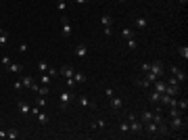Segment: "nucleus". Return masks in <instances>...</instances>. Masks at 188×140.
Wrapping results in <instances>:
<instances>
[{"mask_svg": "<svg viewBox=\"0 0 188 140\" xmlns=\"http://www.w3.org/2000/svg\"><path fill=\"white\" fill-rule=\"evenodd\" d=\"M103 34H104V36H111V34H113V29H111V25H107V27L103 29Z\"/></svg>", "mask_w": 188, "mask_h": 140, "instance_id": "nucleus-42", "label": "nucleus"}, {"mask_svg": "<svg viewBox=\"0 0 188 140\" xmlns=\"http://www.w3.org/2000/svg\"><path fill=\"white\" fill-rule=\"evenodd\" d=\"M169 126H171V130H174V132L182 130V126H184V115H176V117H169Z\"/></svg>", "mask_w": 188, "mask_h": 140, "instance_id": "nucleus-5", "label": "nucleus"}, {"mask_svg": "<svg viewBox=\"0 0 188 140\" xmlns=\"http://www.w3.org/2000/svg\"><path fill=\"white\" fill-rule=\"evenodd\" d=\"M121 38H125V40H130V38H134V31L130 27H123L121 29Z\"/></svg>", "mask_w": 188, "mask_h": 140, "instance_id": "nucleus-22", "label": "nucleus"}, {"mask_svg": "<svg viewBox=\"0 0 188 140\" xmlns=\"http://www.w3.org/2000/svg\"><path fill=\"white\" fill-rule=\"evenodd\" d=\"M125 119H128V123H130V132H132V134H142V132H144L142 121H140L134 113H128V115H125Z\"/></svg>", "mask_w": 188, "mask_h": 140, "instance_id": "nucleus-1", "label": "nucleus"}, {"mask_svg": "<svg viewBox=\"0 0 188 140\" xmlns=\"http://www.w3.org/2000/svg\"><path fill=\"white\" fill-rule=\"evenodd\" d=\"M50 80H52V77H50L48 73H42V75H40V82H42L44 86H48V84H50Z\"/></svg>", "mask_w": 188, "mask_h": 140, "instance_id": "nucleus-29", "label": "nucleus"}, {"mask_svg": "<svg viewBox=\"0 0 188 140\" xmlns=\"http://www.w3.org/2000/svg\"><path fill=\"white\" fill-rule=\"evenodd\" d=\"M36 117H38V121H40V123H48V115H46V113H38V115H36Z\"/></svg>", "mask_w": 188, "mask_h": 140, "instance_id": "nucleus-28", "label": "nucleus"}, {"mask_svg": "<svg viewBox=\"0 0 188 140\" xmlns=\"http://www.w3.org/2000/svg\"><path fill=\"white\" fill-rule=\"evenodd\" d=\"M128 46H130V48H136V46H138V42H136V38H130V40H128Z\"/></svg>", "mask_w": 188, "mask_h": 140, "instance_id": "nucleus-34", "label": "nucleus"}, {"mask_svg": "<svg viewBox=\"0 0 188 140\" xmlns=\"http://www.w3.org/2000/svg\"><path fill=\"white\" fill-rule=\"evenodd\" d=\"M36 105L40 107V109H44V107H46V96H38V100H36Z\"/></svg>", "mask_w": 188, "mask_h": 140, "instance_id": "nucleus-32", "label": "nucleus"}, {"mask_svg": "<svg viewBox=\"0 0 188 140\" xmlns=\"http://www.w3.org/2000/svg\"><path fill=\"white\" fill-rule=\"evenodd\" d=\"M73 80H75V84H82V82H86V75L80 73V71H75V73H73Z\"/></svg>", "mask_w": 188, "mask_h": 140, "instance_id": "nucleus-26", "label": "nucleus"}, {"mask_svg": "<svg viewBox=\"0 0 188 140\" xmlns=\"http://www.w3.org/2000/svg\"><path fill=\"white\" fill-rule=\"evenodd\" d=\"M7 44H8V34L4 29H0V48H4Z\"/></svg>", "mask_w": 188, "mask_h": 140, "instance_id": "nucleus-17", "label": "nucleus"}, {"mask_svg": "<svg viewBox=\"0 0 188 140\" xmlns=\"http://www.w3.org/2000/svg\"><path fill=\"white\" fill-rule=\"evenodd\" d=\"M119 2H125V0H119Z\"/></svg>", "mask_w": 188, "mask_h": 140, "instance_id": "nucleus-47", "label": "nucleus"}, {"mask_svg": "<svg viewBox=\"0 0 188 140\" xmlns=\"http://www.w3.org/2000/svg\"><path fill=\"white\" fill-rule=\"evenodd\" d=\"M36 67H38V71H40V73H46V71H48V63H46V61H38V65H36Z\"/></svg>", "mask_w": 188, "mask_h": 140, "instance_id": "nucleus-21", "label": "nucleus"}, {"mask_svg": "<svg viewBox=\"0 0 188 140\" xmlns=\"http://www.w3.org/2000/svg\"><path fill=\"white\" fill-rule=\"evenodd\" d=\"M151 86H153V90L161 92V94H165V88H167V84L163 82V80H161V77H159V80H155V82H153Z\"/></svg>", "mask_w": 188, "mask_h": 140, "instance_id": "nucleus-9", "label": "nucleus"}, {"mask_svg": "<svg viewBox=\"0 0 188 140\" xmlns=\"http://www.w3.org/2000/svg\"><path fill=\"white\" fill-rule=\"evenodd\" d=\"M17 107H19V113H21V115H29V113H31V107H29L25 100H19V103H17Z\"/></svg>", "mask_w": 188, "mask_h": 140, "instance_id": "nucleus-11", "label": "nucleus"}, {"mask_svg": "<svg viewBox=\"0 0 188 140\" xmlns=\"http://www.w3.org/2000/svg\"><path fill=\"white\" fill-rule=\"evenodd\" d=\"M2 138H7V132H4V130H0V140Z\"/></svg>", "mask_w": 188, "mask_h": 140, "instance_id": "nucleus-44", "label": "nucleus"}, {"mask_svg": "<svg viewBox=\"0 0 188 140\" xmlns=\"http://www.w3.org/2000/svg\"><path fill=\"white\" fill-rule=\"evenodd\" d=\"M19 52H27V44H25V42L19 44Z\"/></svg>", "mask_w": 188, "mask_h": 140, "instance_id": "nucleus-41", "label": "nucleus"}, {"mask_svg": "<svg viewBox=\"0 0 188 140\" xmlns=\"http://www.w3.org/2000/svg\"><path fill=\"white\" fill-rule=\"evenodd\" d=\"M94 128H107V121H104V119H100V121H96V123H94Z\"/></svg>", "mask_w": 188, "mask_h": 140, "instance_id": "nucleus-38", "label": "nucleus"}, {"mask_svg": "<svg viewBox=\"0 0 188 140\" xmlns=\"http://www.w3.org/2000/svg\"><path fill=\"white\" fill-rule=\"evenodd\" d=\"M178 55L186 61V59H188V46H180V48H178Z\"/></svg>", "mask_w": 188, "mask_h": 140, "instance_id": "nucleus-27", "label": "nucleus"}, {"mask_svg": "<svg viewBox=\"0 0 188 140\" xmlns=\"http://www.w3.org/2000/svg\"><path fill=\"white\" fill-rule=\"evenodd\" d=\"M134 23H136V27H138V29H146V25H148L146 17H136V19H134Z\"/></svg>", "mask_w": 188, "mask_h": 140, "instance_id": "nucleus-14", "label": "nucleus"}, {"mask_svg": "<svg viewBox=\"0 0 188 140\" xmlns=\"http://www.w3.org/2000/svg\"><path fill=\"white\" fill-rule=\"evenodd\" d=\"M104 96L113 98V96H115V90H113V88H104Z\"/></svg>", "mask_w": 188, "mask_h": 140, "instance_id": "nucleus-33", "label": "nucleus"}, {"mask_svg": "<svg viewBox=\"0 0 188 140\" xmlns=\"http://www.w3.org/2000/svg\"><path fill=\"white\" fill-rule=\"evenodd\" d=\"M7 69L11 71V73H23V65H21V63H11Z\"/></svg>", "mask_w": 188, "mask_h": 140, "instance_id": "nucleus-15", "label": "nucleus"}, {"mask_svg": "<svg viewBox=\"0 0 188 140\" xmlns=\"http://www.w3.org/2000/svg\"><path fill=\"white\" fill-rule=\"evenodd\" d=\"M136 84H138L140 88H151V84H148V82H146L144 77H138V80H136Z\"/></svg>", "mask_w": 188, "mask_h": 140, "instance_id": "nucleus-30", "label": "nucleus"}, {"mask_svg": "<svg viewBox=\"0 0 188 140\" xmlns=\"http://www.w3.org/2000/svg\"><path fill=\"white\" fill-rule=\"evenodd\" d=\"M176 107H178V109L184 113V111L188 109V100H186V98H178V105H176Z\"/></svg>", "mask_w": 188, "mask_h": 140, "instance_id": "nucleus-20", "label": "nucleus"}, {"mask_svg": "<svg viewBox=\"0 0 188 140\" xmlns=\"http://www.w3.org/2000/svg\"><path fill=\"white\" fill-rule=\"evenodd\" d=\"M151 67H148V71H153L157 77H163L165 75V67H163V63L161 61H153V63H148Z\"/></svg>", "mask_w": 188, "mask_h": 140, "instance_id": "nucleus-3", "label": "nucleus"}, {"mask_svg": "<svg viewBox=\"0 0 188 140\" xmlns=\"http://www.w3.org/2000/svg\"><path fill=\"white\" fill-rule=\"evenodd\" d=\"M50 77H55V75H59V69H55V67H48V71H46Z\"/></svg>", "mask_w": 188, "mask_h": 140, "instance_id": "nucleus-35", "label": "nucleus"}, {"mask_svg": "<svg viewBox=\"0 0 188 140\" xmlns=\"http://www.w3.org/2000/svg\"><path fill=\"white\" fill-rule=\"evenodd\" d=\"M169 71H171V75L176 77V80H178V82H186L188 80V75H186V71L184 69H180V67H176V65H171V67H169Z\"/></svg>", "mask_w": 188, "mask_h": 140, "instance_id": "nucleus-4", "label": "nucleus"}, {"mask_svg": "<svg viewBox=\"0 0 188 140\" xmlns=\"http://www.w3.org/2000/svg\"><path fill=\"white\" fill-rule=\"evenodd\" d=\"M100 23H103V27H107V25H111V23H113L111 15H103V17H100Z\"/></svg>", "mask_w": 188, "mask_h": 140, "instance_id": "nucleus-23", "label": "nucleus"}, {"mask_svg": "<svg viewBox=\"0 0 188 140\" xmlns=\"http://www.w3.org/2000/svg\"><path fill=\"white\" fill-rule=\"evenodd\" d=\"M180 2H182V4H186V2H188V0H180Z\"/></svg>", "mask_w": 188, "mask_h": 140, "instance_id": "nucleus-46", "label": "nucleus"}, {"mask_svg": "<svg viewBox=\"0 0 188 140\" xmlns=\"http://www.w3.org/2000/svg\"><path fill=\"white\" fill-rule=\"evenodd\" d=\"M36 92H38L40 96H46V94L50 92V86H38V90H36Z\"/></svg>", "mask_w": 188, "mask_h": 140, "instance_id": "nucleus-24", "label": "nucleus"}, {"mask_svg": "<svg viewBox=\"0 0 188 140\" xmlns=\"http://www.w3.org/2000/svg\"><path fill=\"white\" fill-rule=\"evenodd\" d=\"M148 100H153V103H159V100H161V92L151 90V92H148Z\"/></svg>", "mask_w": 188, "mask_h": 140, "instance_id": "nucleus-18", "label": "nucleus"}, {"mask_svg": "<svg viewBox=\"0 0 188 140\" xmlns=\"http://www.w3.org/2000/svg\"><path fill=\"white\" fill-rule=\"evenodd\" d=\"M59 100H61V109H67V107L75 100V94L71 92V88L69 90H61V94H59Z\"/></svg>", "mask_w": 188, "mask_h": 140, "instance_id": "nucleus-2", "label": "nucleus"}, {"mask_svg": "<svg viewBox=\"0 0 188 140\" xmlns=\"http://www.w3.org/2000/svg\"><path fill=\"white\" fill-rule=\"evenodd\" d=\"M56 7H59V11H65L67 4H65V0H59V2H56Z\"/></svg>", "mask_w": 188, "mask_h": 140, "instance_id": "nucleus-37", "label": "nucleus"}, {"mask_svg": "<svg viewBox=\"0 0 188 140\" xmlns=\"http://www.w3.org/2000/svg\"><path fill=\"white\" fill-rule=\"evenodd\" d=\"M86 55H88V48H86V44H77V46H75V56L84 59Z\"/></svg>", "mask_w": 188, "mask_h": 140, "instance_id": "nucleus-13", "label": "nucleus"}, {"mask_svg": "<svg viewBox=\"0 0 188 140\" xmlns=\"http://www.w3.org/2000/svg\"><path fill=\"white\" fill-rule=\"evenodd\" d=\"M142 126H144V130L151 134V136H157V123H155V121H146Z\"/></svg>", "mask_w": 188, "mask_h": 140, "instance_id": "nucleus-12", "label": "nucleus"}, {"mask_svg": "<svg viewBox=\"0 0 188 140\" xmlns=\"http://www.w3.org/2000/svg\"><path fill=\"white\" fill-rule=\"evenodd\" d=\"M0 63H2V65H7V67H8V65H11V59H8V56H2V59H0Z\"/></svg>", "mask_w": 188, "mask_h": 140, "instance_id": "nucleus-39", "label": "nucleus"}, {"mask_svg": "<svg viewBox=\"0 0 188 140\" xmlns=\"http://www.w3.org/2000/svg\"><path fill=\"white\" fill-rule=\"evenodd\" d=\"M140 121H142V123H146V121H153V113L148 111V109H144V111L140 113Z\"/></svg>", "mask_w": 188, "mask_h": 140, "instance_id": "nucleus-16", "label": "nucleus"}, {"mask_svg": "<svg viewBox=\"0 0 188 140\" xmlns=\"http://www.w3.org/2000/svg\"><path fill=\"white\" fill-rule=\"evenodd\" d=\"M148 67H151L148 63H142V65H140V69H142V73H144V71H148Z\"/></svg>", "mask_w": 188, "mask_h": 140, "instance_id": "nucleus-43", "label": "nucleus"}, {"mask_svg": "<svg viewBox=\"0 0 188 140\" xmlns=\"http://www.w3.org/2000/svg\"><path fill=\"white\" fill-rule=\"evenodd\" d=\"M88 0H75V4H86Z\"/></svg>", "mask_w": 188, "mask_h": 140, "instance_id": "nucleus-45", "label": "nucleus"}, {"mask_svg": "<svg viewBox=\"0 0 188 140\" xmlns=\"http://www.w3.org/2000/svg\"><path fill=\"white\" fill-rule=\"evenodd\" d=\"M77 103H80V107H84V109H86V107H92V103H90V98L88 96H80L77 98Z\"/></svg>", "mask_w": 188, "mask_h": 140, "instance_id": "nucleus-19", "label": "nucleus"}, {"mask_svg": "<svg viewBox=\"0 0 188 140\" xmlns=\"http://www.w3.org/2000/svg\"><path fill=\"white\" fill-rule=\"evenodd\" d=\"M109 105H111L113 111H119V109L123 107V100H121L119 96H113V98H109Z\"/></svg>", "mask_w": 188, "mask_h": 140, "instance_id": "nucleus-10", "label": "nucleus"}, {"mask_svg": "<svg viewBox=\"0 0 188 140\" xmlns=\"http://www.w3.org/2000/svg\"><path fill=\"white\" fill-rule=\"evenodd\" d=\"M119 132H121V134H128V132H130V123H128V119H123V121H121V126H119Z\"/></svg>", "mask_w": 188, "mask_h": 140, "instance_id": "nucleus-25", "label": "nucleus"}, {"mask_svg": "<svg viewBox=\"0 0 188 140\" xmlns=\"http://www.w3.org/2000/svg\"><path fill=\"white\" fill-rule=\"evenodd\" d=\"M13 88H15V90H17V92H19L21 88H23V82H21V80H17V82H13Z\"/></svg>", "mask_w": 188, "mask_h": 140, "instance_id": "nucleus-36", "label": "nucleus"}, {"mask_svg": "<svg viewBox=\"0 0 188 140\" xmlns=\"http://www.w3.org/2000/svg\"><path fill=\"white\" fill-rule=\"evenodd\" d=\"M75 86V80L73 77H67V88H73Z\"/></svg>", "mask_w": 188, "mask_h": 140, "instance_id": "nucleus-40", "label": "nucleus"}, {"mask_svg": "<svg viewBox=\"0 0 188 140\" xmlns=\"http://www.w3.org/2000/svg\"><path fill=\"white\" fill-rule=\"evenodd\" d=\"M21 82H23V88H29V90H38V84H36V82H34V77H31V75H23V77H21Z\"/></svg>", "mask_w": 188, "mask_h": 140, "instance_id": "nucleus-6", "label": "nucleus"}, {"mask_svg": "<svg viewBox=\"0 0 188 140\" xmlns=\"http://www.w3.org/2000/svg\"><path fill=\"white\" fill-rule=\"evenodd\" d=\"M61 27H63V36L65 38H69L71 34H73V27H71V23L65 19V17H61Z\"/></svg>", "mask_w": 188, "mask_h": 140, "instance_id": "nucleus-7", "label": "nucleus"}, {"mask_svg": "<svg viewBox=\"0 0 188 140\" xmlns=\"http://www.w3.org/2000/svg\"><path fill=\"white\" fill-rule=\"evenodd\" d=\"M7 138L17 140V138H19V132H17V130H8V132H7Z\"/></svg>", "mask_w": 188, "mask_h": 140, "instance_id": "nucleus-31", "label": "nucleus"}, {"mask_svg": "<svg viewBox=\"0 0 188 140\" xmlns=\"http://www.w3.org/2000/svg\"><path fill=\"white\" fill-rule=\"evenodd\" d=\"M73 73H75V69H73L71 65H63L61 69H59V75H63L65 80H67V77H73Z\"/></svg>", "mask_w": 188, "mask_h": 140, "instance_id": "nucleus-8", "label": "nucleus"}]
</instances>
